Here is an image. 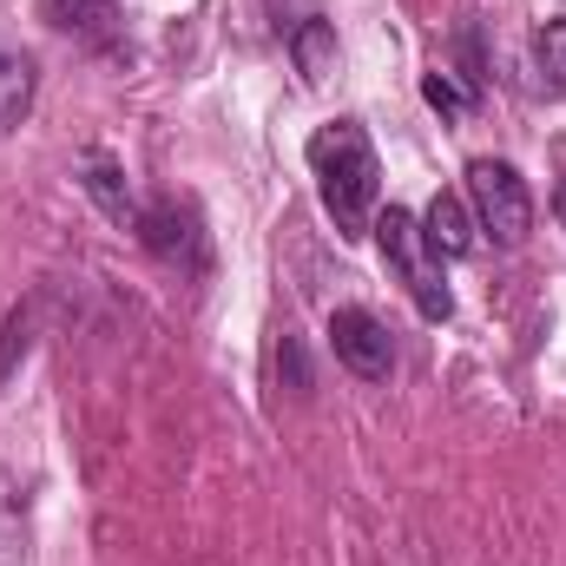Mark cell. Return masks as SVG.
I'll return each instance as SVG.
<instances>
[{"label":"cell","mask_w":566,"mask_h":566,"mask_svg":"<svg viewBox=\"0 0 566 566\" xmlns=\"http://www.w3.org/2000/svg\"><path fill=\"white\" fill-rule=\"evenodd\" d=\"M376 244H382V264L396 271V283L416 296V310H422L428 323H448L454 316V296L441 283V258L428 251V238H422V218L402 211V205H389L376 218Z\"/></svg>","instance_id":"7a4b0ae2"},{"label":"cell","mask_w":566,"mask_h":566,"mask_svg":"<svg viewBox=\"0 0 566 566\" xmlns=\"http://www.w3.org/2000/svg\"><path fill=\"white\" fill-rule=\"evenodd\" d=\"M310 171H316L323 211L336 218V238H363L376 218V198H382V165H376L369 133L356 119H329L310 139Z\"/></svg>","instance_id":"6da1fadb"},{"label":"cell","mask_w":566,"mask_h":566,"mask_svg":"<svg viewBox=\"0 0 566 566\" xmlns=\"http://www.w3.org/2000/svg\"><path fill=\"white\" fill-rule=\"evenodd\" d=\"M329 349H336V363H343L349 376H363V382H382V376L396 369V336H389V323H382L376 310H363V303L329 310Z\"/></svg>","instance_id":"5b68a950"},{"label":"cell","mask_w":566,"mask_h":566,"mask_svg":"<svg viewBox=\"0 0 566 566\" xmlns=\"http://www.w3.org/2000/svg\"><path fill=\"white\" fill-rule=\"evenodd\" d=\"M40 20L86 40V46H113L119 40V0H40Z\"/></svg>","instance_id":"8992f818"},{"label":"cell","mask_w":566,"mask_h":566,"mask_svg":"<svg viewBox=\"0 0 566 566\" xmlns=\"http://www.w3.org/2000/svg\"><path fill=\"white\" fill-rule=\"evenodd\" d=\"M86 191H93V205L113 218V224H139V205H133V185H126V171L106 158V151H86V178H80Z\"/></svg>","instance_id":"9c48e42d"},{"label":"cell","mask_w":566,"mask_h":566,"mask_svg":"<svg viewBox=\"0 0 566 566\" xmlns=\"http://www.w3.org/2000/svg\"><path fill=\"white\" fill-rule=\"evenodd\" d=\"M554 218H560V231H566V178H560V191H554Z\"/></svg>","instance_id":"9a60e30c"},{"label":"cell","mask_w":566,"mask_h":566,"mask_svg":"<svg viewBox=\"0 0 566 566\" xmlns=\"http://www.w3.org/2000/svg\"><path fill=\"white\" fill-rule=\"evenodd\" d=\"M27 329H33L27 310H13V316L0 323V382H7V369H13V356H27Z\"/></svg>","instance_id":"5bb4252c"},{"label":"cell","mask_w":566,"mask_h":566,"mask_svg":"<svg viewBox=\"0 0 566 566\" xmlns=\"http://www.w3.org/2000/svg\"><path fill=\"white\" fill-rule=\"evenodd\" d=\"M27 501H20V481L0 468V566H27Z\"/></svg>","instance_id":"8fae6325"},{"label":"cell","mask_w":566,"mask_h":566,"mask_svg":"<svg viewBox=\"0 0 566 566\" xmlns=\"http://www.w3.org/2000/svg\"><path fill=\"white\" fill-rule=\"evenodd\" d=\"M422 238H428L434 258H468V251H474V211H468L461 191H434V198H428Z\"/></svg>","instance_id":"52a82bcc"},{"label":"cell","mask_w":566,"mask_h":566,"mask_svg":"<svg viewBox=\"0 0 566 566\" xmlns=\"http://www.w3.org/2000/svg\"><path fill=\"white\" fill-rule=\"evenodd\" d=\"M33 93H40V60L27 46L0 40V133H13L33 113Z\"/></svg>","instance_id":"ba28073f"},{"label":"cell","mask_w":566,"mask_h":566,"mask_svg":"<svg viewBox=\"0 0 566 566\" xmlns=\"http://www.w3.org/2000/svg\"><path fill=\"white\" fill-rule=\"evenodd\" d=\"M461 198H468V211H474V231H488L501 251L527 244V231H534V191H527V178H521L507 158H474Z\"/></svg>","instance_id":"3957f363"},{"label":"cell","mask_w":566,"mask_h":566,"mask_svg":"<svg viewBox=\"0 0 566 566\" xmlns=\"http://www.w3.org/2000/svg\"><path fill=\"white\" fill-rule=\"evenodd\" d=\"M534 60H541V73L566 86V20H547L541 33H534Z\"/></svg>","instance_id":"4fadbf2b"},{"label":"cell","mask_w":566,"mask_h":566,"mask_svg":"<svg viewBox=\"0 0 566 566\" xmlns=\"http://www.w3.org/2000/svg\"><path fill=\"white\" fill-rule=\"evenodd\" d=\"M133 231L145 238V251H151L158 264H171V271H185V277H198V271L211 264V238H205V218H198L191 198H151Z\"/></svg>","instance_id":"277c9868"},{"label":"cell","mask_w":566,"mask_h":566,"mask_svg":"<svg viewBox=\"0 0 566 566\" xmlns=\"http://www.w3.org/2000/svg\"><path fill=\"white\" fill-rule=\"evenodd\" d=\"M290 53H296V73H303L310 86H323V80L336 73V27H329V20H303V27L290 33Z\"/></svg>","instance_id":"30bf717a"},{"label":"cell","mask_w":566,"mask_h":566,"mask_svg":"<svg viewBox=\"0 0 566 566\" xmlns=\"http://www.w3.org/2000/svg\"><path fill=\"white\" fill-rule=\"evenodd\" d=\"M422 99L434 106V113H448V119H468V113H474V93H468V86H454V73H428Z\"/></svg>","instance_id":"7c38bea8"}]
</instances>
